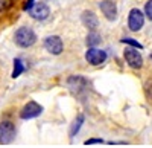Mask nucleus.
<instances>
[{"label": "nucleus", "instance_id": "obj_17", "mask_svg": "<svg viewBox=\"0 0 152 148\" xmlns=\"http://www.w3.org/2000/svg\"><path fill=\"white\" fill-rule=\"evenodd\" d=\"M145 15L149 20H152V0H148L145 3Z\"/></svg>", "mask_w": 152, "mask_h": 148}, {"label": "nucleus", "instance_id": "obj_10", "mask_svg": "<svg viewBox=\"0 0 152 148\" xmlns=\"http://www.w3.org/2000/svg\"><path fill=\"white\" fill-rule=\"evenodd\" d=\"M81 20L84 23V26L88 28L90 31H94L99 26V20H97L96 14H94V12H91V11H84L82 15H81Z\"/></svg>", "mask_w": 152, "mask_h": 148}, {"label": "nucleus", "instance_id": "obj_9", "mask_svg": "<svg viewBox=\"0 0 152 148\" xmlns=\"http://www.w3.org/2000/svg\"><path fill=\"white\" fill-rule=\"evenodd\" d=\"M99 8L102 11V14L108 18V20H116L117 18V6L113 0H102L99 3Z\"/></svg>", "mask_w": 152, "mask_h": 148}, {"label": "nucleus", "instance_id": "obj_2", "mask_svg": "<svg viewBox=\"0 0 152 148\" xmlns=\"http://www.w3.org/2000/svg\"><path fill=\"white\" fill-rule=\"evenodd\" d=\"M143 23H145V14L137 9V8H132L129 11V15H128V26L132 32H137L143 28Z\"/></svg>", "mask_w": 152, "mask_h": 148}, {"label": "nucleus", "instance_id": "obj_7", "mask_svg": "<svg viewBox=\"0 0 152 148\" xmlns=\"http://www.w3.org/2000/svg\"><path fill=\"white\" fill-rule=\"evenodd\" d=\"M85 60L90 64H93V66H99V64H102L104 61L107 60V54H105V51H102V49L90 47L85 52Z\"/></svg>", "mask_w": 152, "mask_h": 148}, {"label": "nucleus", "instance_id": "obj_8", "mask_svg": "<svg viewBox=\"0 0 152 148\" xmlns=\"http://www.w3.org/2000/svg\"><path fill=\"white\" fill-rule=\"evenodd\" d=\"M29 14H31L32 18L41 21V20H46V18L50 15V9H49V6H47L46 3L40 2V3H35V5L32 6V9L29 11Z\"/></svg>", "mask_w": 152, "mask_h": 148}, {"label": "nucleus", "instance_id": "obj_19", "mask_svg": "<svg viewBox=\"0 0 152 148\" xmlns=\"http://www.w3.org/2000/svg\"><path fill=\"white\" fill-rule=\"evenodd\" d=\"M34 5H35V0H28V2L24 3V11H31Z\"/></svg>", "mask_w": 152, "mask_h": 148}, {"label": "nucleus", "instance_id": "obj_15", "mask_svg": "<svg viewBox=\"0 0 152 148\" xmlns=\"http://www.w3.org/2000/svg\"><path fill=\"white\" fill-rule=\"evenodd\" d=\"M12 3H14V0H0V12H3V11H8Z\"/></svg>", "mask_w": 152, "mask_h": 148}, {"label": "nucleus", "instance_id": "obj_6", "mask_svg": "<svg viewBox=\"0 0 152 148\" xmlns=\"http://www.w3.org/2000/svg\"><path fill=\"white\" fill-rule=\"evenodd\" d=\"M44 47L49 54L52 55H59L64 49V44H62V40L59 38L58 35H50L44 40Z\"/></svg>", "mask_w": 152, "mask_h": 148}, {"label": "nucleus", "instance_id": "obj_1", "mask_svg": "<svg viewBox=\"0 0 152 148\" xmlns=\"http://www.w3.org/2000/svg\"><path fill=\"white\" fill-rule=\"evenodd\" d=\"M14 40H15V44L20 46V47H31L37 41V35H35V32L31 28L21 26V28H18L15 31Z\"/></svg>", "mask_w": 152, "mask_h": 148}, {"label": "nucleus", "instance_id": "obj_3", "mask_svg": "<svg viewBox=\"0 0 152 148\" xmlns=\"http://www.w3.org/2000/svg\"><path fill=\"white\" fill-rule=\"evenodd\" d=\"M123 57H125V60H126V63H128L129 67H132V69H142L143 58H142L140 54L137 52L135 47H126L125 52H123Z\"/></svg>", "mask_w": 152, "mask_h": 148}, {"label": "nucleus", "instance_id": "obj_14", "mask_svg": "<svg viewBox=\"0 0 152 148\" xmlns=\"http://www.w3.org/2000/svg\"><path fill=\"white\" fill-rule=\"evenodd\" d=\"M24 70V66L21 63V60L20 58H15L14 60V70H12V78H18L21 73Z\"/></svg>", "mask_w": 152, "mask_h": 148}, {"label": "nucleus", "instance_id": "obj_11", "mask_svg": "<svg viewBox=\"0 0 152 148\" xmlns=\"http://www.w3.org/2000/svg\"><path fill=\"white\" fill-rule=\"evenodd\" d=\"M67 84H69V87L73 93H79L87 87V81L82 77H70Z\"/></svg>", "mask_w": 152, "mask_h": 148}, {"label": "nucleus", "instance_id": "obj_13", "mask_svg": "<svg viewBox=\"0 0 152 148\" xmlns=\"http://www.w3.org/2000/svg\"><path fill=\"white\" fill-rule=\"evenodd\" d=\"M82 124H84V115H79L78 118L73 121V124H72V127H70V138H73L75 134L79 131V128H81Z\"/></svg>", "mask_w": 152, "mask_h": 148}, {"label": "nucleus", "instance_id": "obj_5", "mask_svg": "<svg viewBox=\"0 0 152 148\" xmlns=\"http://www.w3.org/2000/svg\"><path fill=\"white\" fill-rule=\"evenodd\" d=\"M41 113H43V107L38 102H35V101H31V102H28L21 108L20 118L21 119H34L37 116H40Z\"/></svg>", "mask_w": 152, "mask_h": 148}, {"label": "nucleus", "instance_id": "obj_4", "mask_svg": "<svg viewBox=\"0 0 152 148\" xmlns=\"http://www.w3.org/2000/svg\"><path fill=\"white\" fill-rule=\"evenodd\" d=\"M15 138V125L9 121L0 124V144H11Z\"/></svg>", "mask_w": 152, "mask_h": 148}, {"label": "nucleus", "instance_id": "obj_18", "mask_svg": "<svg viewBox=\"0 0 152 148\" xmlns=\"http://www.w3.org/2000/svg\"><path fill=\"white\" fill-rule=\"evenodd\" d=\"M104 141L102 139H99V138H93V139H88V141H85L84 144L85 145H91V144H102Z\"/></svg>", "mask_w": 152, "mask_h": 148}, {"label": "nucleus", "instance_id": "obj_16", "mask_svg": "<svg viewBox=\"0 0 152 148\" xmlns=\"http://www.w3.org/2000/svg\"><path fill=\"white\" fill-rule=\"evenodd\" d=\"M122 43L129 44V46H132V47H135V49H142V47H143L140 43L135 41V40H132V38H122Z\"/></svg>", "mask_w": 152, "mask_h": 148}, {"label": "nucleus", "instance_id": "obj_12", "mask_svg": "<svg viewBox=\"0 0 152 148\" xmlns=\"http://www.w3.org/2000/svg\"><path fill=\"white\" fill-rule=\"evenodd\" d=\"M100 41H102L100 35H99L97 32H94V31H91L90 34L87 35V38H85V43H87L88 47H94V46H97Z\"/></svg>", "mask_w": 152, "mask_h": 148}, {"label": "nucleus", "instance_id": "obj_20", "mask_svg": "<svg viewBox=\"0 0 152 148\" xmlns=\"http://www.w3.org/2000/svg\"><path fill=\"white\" fill-rule=\"evenodd\" d=\"M151 58H152V55H151Z\"/></svg>", "mask_w": 152, "mask_h": 148}]
</instances>
